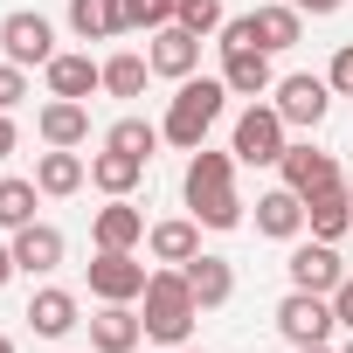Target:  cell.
Instances as JSON below:
<instances>
[{"label": "cell", "instance_id": "6da1fadb", "mask_svg": "<svg viewBox=\"0 0 353 353\" xmlns=\"http://www.w3.org/2000/svg\"><path fill=\"white\" fill-rule=\"evenodd\" d=\"M188 208L201 229H236L243 222V194H236V152H194L188 159Z\"/></svg>", "mask_w": 353, "mask_h": 353}, {"label": "cell", "instance_id": "7a4b0ae2", "mask_svg": "<svg viewBox=\"0 0 353 353\" xmlns=\"http://www.w3.org/2000/svg\"><path fill=\"white\" fill-rule=\"evenodd\" d=\"M145 339H159V346H188V332H194V319H201V305H194V291H188V270H152L145 277Z\"/></svg>", "mask_w": 353, "mask_h": 353}, {"label": "cell", "instance_id": "3957f363", "mask_svg": "<svg viewBox=\"0 0 353 353\" xmlns=\"http://www.w3.org/2000/svg\"><path fill=\"white\" fill-rule=\"evenodd\" d=\"M222 104H229V83H222V77H188L181 90H173L159 132L181 145V152H201V139H208V125L222 118Z\"/></svg>", "mask_w": 353, "mask_h": 353}, {"label": "cell", "instance_id": "277c9868", "mask_svg": "<svg viewBox=\"0 0 353 353\" xmlns=\"http://www.w3.org/2000/svg\"><path fill=\"white\" fill-rule=\"evenodd\" d=\"M284 132H291V125H284L277 104H250V111L236 118V145H229V152H236L243 166H277V159H284Z\"/></svg>", "mask_w": 353, "mask_h": 353}, {"label": "cell", "instance_id": "5b68a950", "mask_svg": "<svg viewBox=\"0 0 353 353\" xmlns=\"http://www.w3.org/2000/svg\"><path fill=\"white\" fill-rule=\"evenodd\" d=\"M332 325H339V312H332V298H319V291H291V298L277 305V332H284L291 346H325Z\"/></svg>", "mask_w": 353, "mask_h": 353}, {"label": "cell", "instance_id": "8992f818", "mask_svg": "<svg viewBox=\"0 0 353 353\" xmlns=\"http://www.w3.org/2000/svg\"><path fill=\"white\" fill-rule=\"evenodd\" d=\"M145 263L132 256V250H97V263H90V291L104 298V305H132V298H145Z\"/></svg>", "mask_w": 353, "mask_h": 353}, {"label": "cell", "instance_id": "52a82bcc", "mask_svg": "<svg viewBox=\"0 0 353 353\" xmlns=\"http://www.w3.org/2000/svg\"><path fill=\"white\" fill-rule=\"evenodd\" d=\"M284 270H291V291H319V298H332V291L346 284V263H339V250H332V243H319V236H312V243H298Z\"/></svg>", "mask_w": 353, "mask_h": 353}, {"label": "cell", "instance_id": "ba28073f", "mask_svg": "<svg viewBox=\"0 0 353 353\" xmlns=\"http://www.w3.org/2000/svg\"><path fill=\"white\" fill-rule=\"evenodd\" d=\"M145 63H152V77L188 83V77L201 70V35H194V28H181V21H166V28H152V49H145Z\"/></svg>", "mask_w": 353, "mask_h": 353}, {"label": "cell", "instance_id": "9c48e42d", "mask_svg": "<svg viewBox=\"0 0 353 353\" xmlns=\"http://www.w3.org/2000/svg\"><path fill=\"white\" fill-rule=\"evenodd\" d=\"M0 49H8V63H21V70H49L56 28L42 14H8V21H0Z\"/></svg>", "mask_w": 353, "mask_h": 353}, {"label": "cell", "instance_id": "30bf717a", "mask_svg": "<svg viewBox=\"0 0 353 353\" xmlns=\"http://www.w3.org/2000/svg\"><path fill=\"white\" fill-rule=\"evenodd\" d=\"M277 166H284V188H291V194H305V201H312V194H325V188H339V159H332V152H319V145H284V159H277Z\"/></svg>", "mask_w": 353, "mask_h": 353}, {"label": "cell", "instance_id": "8fae6325", "mask_svg": "<svg viewBox=\"0 0 353 353\" xmlns=\"http://www.w3.org/2000/svg\"><path fill=\"white\" fill-rule=\"evenodd\" d=\"M325 104H332V83L325 77H284L277 83V111H284V125H319L325 118Z\"/></svg>", "mask_w": 353, "mask_h": 353}, {"label": "cell", "instance_id": "7c38bea8", "mask_svg": "<svg viewBox=\"0 0 353 353\" xmlns=\"http://www.w3.org/2000/svg\"><path fill=\"white\" fill-rule=\"evenodd\" d=\"M90 243L97 250H132V243H145V215L125 194H111V208H97V222H90Z\"/></svg>", "mask_w": 353, "mask_h": 353}, {"label": "cell", "instance_id": "4fadbf2b", "mask_svg": "<svg viewBox=\"0 0 353 353\" xmlns=\"http://www.w3.org/2000/svg\"><path fill=\"white\" fill-rule=\"evenodd\" d=\"M181 270H188V291H194L201 312H215V305L236 298V270H229V256H188Z\"/></svg>", "mask_w": 353, "mask_h": 353}, {"label": "cell", "instance_id": "5bb4252c", "mask_svg": "<svg viewBox=\"0 0 353 353\" xmlns=\"http://www.w3.org/2000/svg\"><path fill=\"white\" fill-rule=\"evenodd\" d=\"M222 83H229V97H263L270 90V49H222Z\"/></svg>", "mask_w": 353, "mask_h": 353}, {"label": "cell", "instance_id": "9a60e30c", "mask_svg": "<svg viewBox=\"0 0 353 353\" xmlns=\"http://www.w3.org/2000/svg\"><path fill=\"white\" fill-rule=\"evenodd\" d=\"M14 263H21L28 277H49V270L63 263V229H49V222L14 229Z\"/></svg>", "mask_w": 353, "mask_h": 353}, {"label": "cell", "instance_id": "2e32d148", "mask_svg": "<svg viewBox=\"0 0 353 353\" xmlns=\"http://www.w3.org/2000/svg\"><path fill=\"white\" fill-rule=\"evenodd\" d=\"M139 339H145V319H139L132 305H104V312L90 319V346H97V353H132Z\"/></svg>", "mask_w": 353, "mask_h": 353}, {"label": "cell", "instance_id": "e0dca14e", "mask_svg": "<svg viewBox=\"0 0 353 353\" xmlns=\"http://www.w3.org/2000/svg\"><path fill=\"white\" fill-rule=\"evenodd\" d=\"M256 229H263V236H277V243H291V236L305 229V194H291V188L256 194Z\"/></svg>", "mask_w": 353, "mask_h": 353}, {"label": "cell", "instance_id": "ac0fdd59", "mask_svg": "<svg viewBox=\"0 0 353 353\" xmlns=\"http://www.w3.org/2000/svg\"><path fill=\"white\" fill-rule=\"evenodd\" d=\"M49 90L83 104L90 90H104V63H90V56H49Z\"/></svg>", "mask_w": 353, "mask_h": 353}, {"label": "cell", "instance_id": "d6986e66", "mask_svg": "<svg viewBox=\"0 0 353 353\" xmlns=\"http://www.w3.org/2000/svg\"><path fill=\"white\" fill-rule=\"evenodd\" d=\"M305 222H312V236H319V243H339V236L353 229V194H346V188L312 194V201H305Z\"/></svg>", "mask_w": 353, "mask_h": 353}, {"label": "cell", "instance_id": "ffe728a7", "mask_svg": "<svg viewBox=\"0 0 353 353\" xmlns=\"http://www.w3.org/2000/svg\"><path fill=\"white\" fill-rule=\"evenodd\" d=\"M145 181V159L139 152H118V145H104L97 159H90V188H104V194H132Z\"/></svg>", "mask_w": 353, "mask_h": 353}, {"label": "cell", "instance_id": "44dd1931", "mask_svg": "<svg viewBox=\"0 0 353 353\" xmlns=\"http://www.w3.org/2000/svg\"><path fill=\"white\" fill-rule=\"evenodd\" d=\"M70 28H77L83 42L125 35V0H70Z\"/></svg>", "mask_w": 353, "mask_h": 353}, {"label": "cell", "instance_id": "7402d4cb", "mask_svg": "<svg viewBox=\"0 0 353 353\" xmlns=\"http://www.w3.org/2000/svg\"><path fill=\"white\" fill-rule=\"evenodd\" d=\"M83 173H90V166H83L70 145H49V152L35 159V188H42V194H77Z\"/></svg>", "mask_w": 353, "mask_h": 353}, {"label": "cell", "instance_id": "603a6c76", "mask_svg": "<svg viewBox=\"0 0 353 353\" xmlns=\"http://www.w3.org/2000/svg\"><path fill=\"white\" fill-rule=\"evenodd\" d=\"M42 139H49V145H83V139H90V111H83L77 97L42 104Z\"/></svg>", "mask_w": 353, "mask_h": 353}, {"label": "cell", "instance_id": "cb8c5ba5", "mask_svg": "<svg viewBox=\"0 0 353 353\" xmlns=\"http://www.w3.org/2000/svg\"><path fill=\"white\" fill-rule=\"evenodd\" d=\"M28 325H35L42 339L77 332V298H70V291H35V298H28Z\"/></svg>", "mask_w": 353, "mask_h": 353}, {"label": "cell", "instance_id": "d4e9b609", "mask_svg": "<svg viewBox=\"0 0 353 353\" xmlns=\"http://www.w3.org/2000/svg\"><path fill=\"white\" fill-rule=\"evenodd\" d=\"M145 243L159 263H188V256H201V222H152Z\"/></svg>", "mask_w": 353, "mask_h": 353}, {"label": "cell", "instance_id": "484cf974", "mask_svg": "<svg viewBox=\"0 0 353 353\" xmlns=\"http://www.w3.org/2000/svg\"><path fill=\"white\" fill-rule=\"evenodd\" d=\"M298 28H305L298 8H277V0H263V8H256V35H263V49H298Z\"/></svg>", "mask_w": 353, "mask_h": 353}, {"label": "cell", "instance_id": "4316f807", "mask_svg": "<svg viewBox=\"0 0 353 353\" xmlns=\"http://www.w3.org/2000/svg\"><path fill=\"white\" fill-rule=\"evenodd\" d=\"M35 181H0V229H28L35 222Z\"/></svg>", "mask_w": 353, "mask_h": 353}, {"label": "cell", "instance_id": "83f0119b", "mask_svg": "<svg viewBox=\"0 0 353 353\" xmlns=\"http://www.w3.org/2000/svg\"><path fill=\"white\" fill-rule=\"evenodd\" d=\"M145 77H152L145 56H111V63H104V90H111V97H139Z\"/></svg>", "mask_w": 353, "mask_h": 353}, {"label": "cell", "instance_id": "f1b7e54d", "mask_svg": "<svg viewBox=\"0 0 353 353\" xmlns=\"http://www.w3.org/2000/svg\"><path fill=\"white\" fill-rule=\"evenodd\" d=\"M166 132L159 125H145V118H118L111 132H104V145H118V152H139V159H152V145H159Z\"/></svg>", "mask_w": 353, "mask_h": 353}, {"label": "cell", "instance_id": "f546056e", "mask_svg": "<svg viewBox=\"0 0 353 353\" xmlns=\"http://www.w3.org/2000/svg\"><path fill=\"white\" fill-rule=\"evenodd\" d=\"M173 21L181 28H194V35H222V0H181V8H173Z\"/></svg>", "mask_w": 353, "mask_h": 353}, {"label": "cell", "instance_id": "4dcf8cb0", "mask_svg": "<svg viewBox=\"0 0 353 353\" xmlns=\"http://www.w3.org/2000/svg\"><path fill=\"white\" fill-rule=\"evenodd\" d=\"M173 8H181V0H125V28H166L173 21Z\"/></svg>", "mask_w": 353, "mask_h": 353}, {"label": "cell", "instance_id": "1f68e13d", "mask_svg": "<svg viewBox=\"0 0 353 353\" xmlns=\"http://www.w3.org/2000/svg\"><path fill=\"white\" fill-rule=\"evenodd\" d=\"M222 49H263V35H256V14H236V21H222Z\"/></svg>", "mask_w": 353, "mask_h": 353}, {"label": "cell", "instance_id": "d6a6232c", "mask_svg": "<svg viewBox=\"0 0 353 353\" xmlns=\"http://www.w3.org/2000/svg\"><path fill=\"white\" fill-rule=\"evenodd\" d=\"M28 97V77H21V63H0V111H14Z\"/></svg>", "mask_w": 353, "mask_h": 353}, {"label": "cell", "instance_id": "836d02e7", "mask_svg": "<svg viewBox=\"0 0 353 353\" xmlns=\"http://www.w3.org/2000/svg\"><path fill=\"white\" fill-rule=\"evenodd\" d=\"M325 83H332L339 97H353V42H346V49L332 56V70H325Z\"/></svg>", "mask_w": 353, "mask_h": 353}, {"label": "cell", "instance_id": "e575fe53", "mask_svg": "<svg viewBox=\"0 0 353 353\" xmlns=\"http://www.w3.org/2000/svg\"><path fill=\"white\" fill-rule=\"evenodd\" d=\"M332 312H339V325H353V277L332 291Z\"/></svg>", "mask_w": 353, "mask_h": 353}, {"label": "cell", "instance_id": "d590c367", "mask_svg": "<svg viewBox=\"0 0 353 353\" xmlns=\"http://www.w3.org/2000/svg\"><path fill=\"white\" fill-rule=\"evenodd\" d=\"M291 8H298V14H339L346 0H291Z\"/></svg>", "mask_w": 353, "mask_h": 353}, {"label": "cell", "instance_id": "8d00e7d4", "mask_svg": "<svg viewBox=\"0 0 353 353\" xmlns=\"http://www.w3.org/2000/svg\"><path fill=\"white\" fill-rule=\"evenodd\" d=\"M14 152V125H8V111H0V159Z\"/></svg>", "mask_w": 353, "mask_h": 353}, {"label": "cell", "instance_id": "74e56055", "mask_svg": "<svg viewBox=\"0 0 353 353\" xmlns=\"http://www.w3.org/2000/svg\"><path fill=\"white\" fill-rule=\"evenodd\" d=\"M14 270H21V263H14V250H0V284H8Z\"/></svg>", "mask_w": 353, "mask_h": 353}, {"label": "cell", "instance_id": "f35d334b", "mask_svg": "<svg viewBox=\"0 0 353 353\" xmlns=\"http://www.w3.org/2000/svg\"><path fill=\"white\" fill-rule=\"evenodd\" d=\"M159 353H201V346H159Z\"/></svg>", "mask_w": 353, "mask_h": 353}, {"label": "cell", "instance_id": "ab89813d", "mask_svg": "<svg viewBox=\"0 0 353 353\" xmlns=\"http://www.w3.org/2000/svg\"><path fill=\"white\" fill-rule=\"evenodd\" d=\"M0 353H14V339H8V332H0Z\"/></svg>", "mask_w": 353, "mask_h": 353}, {"label": "cell", "instance_id": "60d3db41", "mask_svg": "<svg viewBox=\"0 0 353 353\" xmlns=\"http://www.w3.org/2000/svg\"><path fill=\"white\" fill-rule=\"evenodd\" d=\"M298 353H332V346H298Z\"/></svg>", "mask_w": 353, "mask_h": 353}, {"label": "cell", "instance_id": "b9f144b4", "mask_svg": "<svg viewBox=\"0 0 353 353\" xmlns=\"http://www.w3.org/2000/svg\"><path fill=\"white\" fill-rule=\"evenodd\" d=\"M339 353H353V339H346V346H339Z\"/></svg>", "mask_w": 353, "mask_h": 353}, {"label": "cell", "instance_id": "7bdbcfd3", "mask_svg": "<svg viewBox=\"0 0 353 353\" xmlns=\"http://www.w3.org/2000/svg\"><path fill=\"white\" fill-rule=\"evenodd\" d=\"M346 194H353V188H346Z\"/></svg>", "mask_w": 353, "mask_h": 353}]
</instances>
